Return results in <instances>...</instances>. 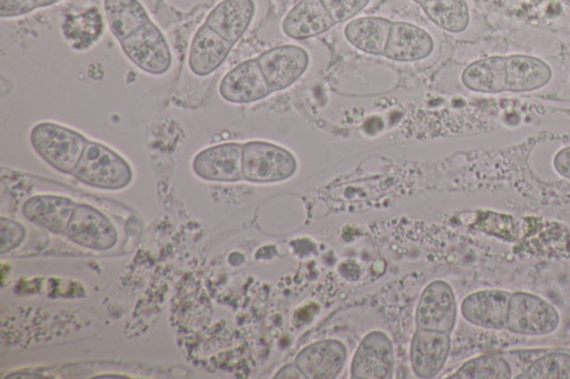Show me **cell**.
I'll use <instances>...</instances> for the list:
<instances>
[{
	"label": "cell",
	"instance_id": "6da1fadb",
	"mask_svg": "<svg viewBox=\"0 0 570 379\" xmlns=\"http://www.w3.org/2000/svg\"><path fill=\"white\" fill-rule=\"evenodd\" d=\"M30 142L37 154L51 168L72 174L89 140L66 126L41 121L32 127Z\"/></svg>",
	"mask_w": 570,
	"mask_h": 379
},
{
	"label": "cell",
	"instance_id": "7a4b0ae2",
	"mask_svg": "<svg viewBox=\"0 0 570 379\" xmlns=\"http://www.w3.org/2000/svg\"><path fill=\"white\" fill-rule=\"evenodd\" d=\"M72 176L92 188L119 190L130 184L134 172L130 164L116 151L89 140Z\"/></svg>",
	"mask_w": 570,
	"mask_h": 379
},
{
	"label": "cell",
	"instance_id": "3957f363",
	"mask_svg": "<svg viewBox=\"0 0 570 379\" xmlns=\"http://www.w3.org/2000/svg\"><path fill=\"white\" fill-rule=\"evenodd\" d=\"M297 169L295 157L285 148L266 141H248L242 149L243 179L272 183L291 178Z\"/></svg>",
	"mask_w": 570,
	"mask_h": 379
},
{
	"label": "cell",
	"instance_id": "277c9868",
	"mask_svg": "<svg viewBox=\"0 0 570 379\" xmlns=\"http://www.w3.org/2000/svg\"><path fill=\"white\" fill-rule=\"evenodd\" d=\"M119 44L126 58L148 74H166L173 66L169 42L153 20Z\"/></svg>",
	"mask_w": 570,
	"mask_h": 379
},
{
	"label": "cell",
	"instance_id": "5b68a950",
	"mask_svg": "<svg viewBox=\"0 0 570 379\" xmlns=\"http://www.w3.org/2000/svg\"><path fill=\"white\" fill-rule=\"evenodd\" d=\"M559 322L558 311L547 300L524 291L511 293L507 330L522 336H544L553 332Z\"/></svg>",
	"mask_w": 570,
	"mask_h": 379
},
{
	"label": "cell",
	"instance_id": "8992f818",
	"mask_svg": "<svg viewBox=\"0 0 570 379\" xmlns=\"http://www.w3.org/2000/svg\"><path fill=\"white\" fill-rule=\"evenodd\" d=\"M256 59L272 92L282 91L296 82L309 62L307 51L296 44L273 47Z\"/></svg>",
	"mask_w": 570,
	"mask_h": 379
},
{
	"label": "cell",
	"instance_id": "52a82bcc",
	"mask_svg": "<svg viewBox=\"0 0 570 379\" xmlns=\"http://www.w3.org/2000/svg\"><path fill=\"white\" fill-rule=\"evenodd\" d=\"M416 327L450 333L456 320V301L450 285L442 280L429 283L416 308Z\"/></svg>",
	"mask_w": 570,
	"mask_h": 379
},
{
	"label": "cell",
	"instance_id": "ba28073f",
	"mask_svg": "<svg viewBox=\"0 0 570 379\" xmlns=\"http://www.w3.org/2000/svg\"><path fill=\"white\" fill-rule=\"evenodd\" d=\"M66 233L75 243L95 250L110 249L117 241V231L111 221L86 203H77Z\"/></svg>",
	"mask_w": 570,
	"mask_h": 379
},
{
	"label": "cell",
	"instance_id": "9c48e42d",
	"mask_svg": "<svg viewBox=\"0 0 570 379\" xmlns=\"http://www.w3.org/2000/svg\"><path fill=\"white\" fill-rule=\"evenodd\" d=\"M243 144L224 142L200 150L193 159L191 168L200 179L216 182H235L243 179Z\"/></svg>",
	"mask_w": 570,
	"mask_h": 379
},
{
	"label": "cell",
	"instance_id": "30bf717a",
	"mask_svg": "<svg viewBox=\"0 0 570 379\" xmlns=\"http://www.w3.org/2000/svg\"><path fill=\"white\" fill-rule=\"evenodd\" d=\"M220 97L230 103H250L266 98L272 90L257 59L245 60L230 69L218 86Z\"/></svg>",
	"mask_w": 570,
	"mask_h": 379
},
{
	"label": "cell",
	"instance_id": "8fae6325",
	"mask_svg": "<svg viewBox=\"0 0 570 379\" xmlns=\"http://www.w3.org/2000/svg\"><path fill=\"white\" fill-rule=\"evenodd\" d=\"M393 371V348L381 331L367 333L360 342L351 365L354 379H387Z\"/></svg>",
	"mask_w": 570,
	"mask_h": 379
},
{
	"label": "cell",
	"instance_id": "7c38bea8",
	"mask_svg": "<svg viewBox=\"0 0 570 379\" xmlns=\"http://www.w3.org/2000/svg\"><path fill=\"white\" fill-rule=\"evenodd\" d=\"M256 11V0H220L210 9L204 23L235 44L252 26Z\"/></svg>",
	"mask_w": 570,
	"mask_h": 379
},
{
	"label": "cell",
	"instance_id": "4fadbf2b",
	"mask_svg": "<svg viewBox=\"0 0 570 379\" xmlns=\"http://www.w3.org/2000/svg\"><path fill=\"white\" fill-rule=\"evenodd\" d=\"M434 39L424 28L406 22L392 21L384 56L399 62H413L429 57Z\"/></svg>",
	"mask_w": 570,
	"mask_h": 379
},
{
	"label": "cell",
	"instance_id": "5bb4252c",
	"mask_svg": "<svg viewBox=\"0 0 570 379\" xmlns=\"http://www.w3.org/2000/svg\"><path fill=\"white\" fill-rule=\"evenodd\" d=\"M336 23L321 0H299L283 17L282 32L294 40L325 33Z\"/></svg>",
	"mask_w": 570,
	"mask_h": 379
},
{
	"label": "cell",
	"instance_id": "9a60e30c",
	"mask_svg": "<svg viewBox=\"0 0 570 379\" xmlns=\"http://www.w3.org/2000/svg\"><path fill=\"white\" fill-rule=\"evenodd\" d=\"M510 296V292L498 289L472 292L463 299L461 313L466 321L478 327L505 329Z\"/></svg>",
	"mask_w": 570,
	"mask_h": 379
},
{
	"label": "cell",
	"instance_id": "2e32d148",
	"mask_svg": "<svg viewBox=\"0 0 570 379\" xmlns=\"http://www.w3.org/2000/svg\"><path fill=\"white\" fill-rule=\"evenodd\" d=\"M345 360L344 345L335 339H326L302 349L295 363L305 378L333 379L342 370Z\"/></svg>",
	"mask_w": 570,
	"mask_h": 379
},
{
	"label": "cell",
	"instance_id": "e0dca14e",
	"mask_svg": "<svg viewBox=\"0 0 570 379\" xmlns=\"http://www.w3.org/2000/svg\"><path fill=\"white\" fill-rule=\"evenodd\" d=\"M233 46L203 23L190 41L189 70L197 77H207L214 73L227 59Z\"/></svg>",
	"mask_w": 570,
	"mask_h": 379
},
{
	"label": "cell",
	"instance_id": "ac0fdd59",
	"mask_svg": "<svg viewBox=\"0 0 570 379\" xmlns=\"http://www.w3.org/2000/svg\"><path fill=\"white\" fill-rule=\"evenodd\" d=\"M450 351V336L445 332L417 329L411 342V363L420 378L436 376Z\"/></svg>",
	"mask_w": 570,
	"mask_h": 379
},
{
	"label": "cell",
	"instance_id": "d6986e66",
	"mask_svg": "<svg viewBox=\"0 0 570 379\" xmlns=\"http://www.w3.org/2000/svg\"><path fill=\"white\" fill-rule=\"evenodd\" d=\"M77 203L68 197L38 195L27 199L22 213L33 225L53 233L66 232Z\"/></svg>",
	"mask_w": 570,
	"mask_h": 379
},
{
	"label": "cell",
	"instance_id": "ffe728a7",
	"mask_svg": "<svg viewBox=\"0 0 570 379\" xmlns=\"http://www.w3.org/2000/svg\"><path fill=\"white\" fill-rule=\"evenodd\" d=\"M392 20L379 16L355 17L343 27L345 40L355 49L373 56H384Z\"/></svg>",
	"mask_w": 570,
	"mask_h": 379
},
{
	"label": "cell",
	"instance_id": "44dd1931",
	"mask_svg": "<svg viewBox=\"0 0 570 379\" xmlns=\"http://www.w3.org/2000/svg\"><path fill=\"white\" fill-rule=\"evenodd\" d=\"M505 91L522 93L539 90L547 86L552 78L550 66L533 56L511 54L505 57Z\"/></svg>",
	"mask_w": 570,
	"mask_h": 379
},
{
	"label": "cell",
	"instance_id": "7402d4cb",
	"mask_svg": "<svg viewBox=\"0 0 570 379\" xmlns=\"http://www.w3.org/2000/svg\"><path fill=\"white\" fill-rule=\"evenodd\" d=\"M105 28L104 13L97 7L66 14L60 26L63 39L76 51L94 47L101 39Z\"/></svg>",
	"mask_w": 570,
	"mask_h": 379
},
{
	"label": "cell",
	"instance_id": "603a6c76",
	"mask_svg": "<svg viewBox=\"0 0 570 379\" xmlns=\"http://www.w3.org/2000/svg\"><path fill=\"white\" fill-rule=\"evenodd\" d=\"M102 8L106 24L118 42L151 20L140 0H104Z\"/></svg>",
	"mask_w": 570,
	"mask_h": 379
},
{
	"label": "cell",
	"instance_id": "cb8c5ba5",
	"mask_svg": "<svg viewBox=\"0 0 570 379\" xmlns=\"http://www.w3.org/2000/svg\"><path fill=\"white\" fill-rule=\"evenodd\" d=\"M462 83L471 91L499 93L505 91V57L491 56L470 63L462 72Z\"/></svg>",
	"mask_w": 570,
	"mask_h": 379
},
{
	"label": "cell",
	"instance_id": "d4e9b609",
	"mask_svg": "<svg viewBox=\"0 0 570 379\" xmlns=\"http://www.w3.org/2000/svg\"><path fill=\"white\" fill-rule=\"evenodd\" d=\"M421 8L434 26L449 33L465 31L471 21L466 0H425Z\"/></svg>",
	"mask_w": 570,
	"mask_h": 379
},
{
	"label": "cell",
	"instance_id": "484cf974",
	"mask_svg": "<svg viewBox=\"0 0 570 379\" xmlns=\"http://www.w3.org/2000/svg\"><path fill=\"white\" fill-rule=\"evenodd\" d=\"M450 378L460 379H509L512 378L510 362L500 355H484L462 365Z\"/></svg>",
	"mask_w": 570,
	"mask_h": 379
},
{
	"label": "cell",
	"instance_id": "4316f807",
	"mask_svg": "<svg viewBox=\"0 0 570 379\" xmlns=\"http://www.w3.org/2000/svg\"><path fill=\"white\" fill-rule=\"evenodd\" d=\"M517 378L570 379V355L556 351L538 356Z\"/></svg>",
	"mask_w": 570,
	"mask_h": 379
},
{
	"label": "cell",
	"instance_id": "83f0119b",
	"mask_svg": "<svg viewBox=\"0 0 570 379\" xmlns=\"http://www.w3.org/2000/svg\"><path fill=\"white\" fill-rule=\"evenodd\" d=\"M336 24L344 23L366 9L372 0H321Z\"/></svg>",
	"mask_w": 570,
	"mask_h": 379
},
{
	"label": "cell",
	"instance_id": "f1b7e54d",
	"mask_svg": "<svg viewBox=\"0 0 570 379\" xmlns=\"http://www.w3.org/2000/svg\"><path fill=\"white\" fill-rule=\"evenodd\" d=\"M23 238L24 229L20 223L1 218V253L19 246Z\"/></svg>",
	"mask_w": 570,
	"mask_h": 379
},
{
	"label": "cell",
	"instance_id": "f546056e",
	"mask_svg": "<svg viewBox=\"0 0 570 379\" xmlns=\"http://www.w3.org/2000/svg\"><path fill=\"white\" fill-rule=\"evenodd\" d=\"M39 9L35 0H0V17L16 19Z\"/></svg>",
	"mask_w": 570,
	"mask_h": 379
},
{
	"label": "cell",
	"instance_id": "4dcf8cb0",
	"mask_svg": "<svg viewBox=\"0 0 570 379\" xmlns=\"http://www.w3.org/2000/svg\"><path fill=\"white\" fill-rule=\"evenodd\" d=\"M554 170L570 180V146L559 150L553 158Z\"/></svg>",
	"mask_w": 570,
	"mask_h": 379
},
{
	"label": "cell",
	"instance_id": "1f68e13d",
	"mask_svg": "<svg viewBox=\"0 0 570 379\" xmlns=\"http://www.w3.org/2000/svg\"><path fill=\"white\" fill-rule=\"evenodd\" d=\"M275 378H305L296 363L284 366L276 375Z\"/></svg>",
	"mask_w": 570,
	"mask_h": 379
},
{
	"label": "cell",
	"instance_id": "d6a6232c",
	"mask_svg": "<svg viewBox=\"0 0 570 379\" xmlns=\"http://www.w3.org/2000/svg\"><path fill=\"white\" fill-rule=\"evenodd\" d=\"M62 0H35V2L37 3L38 8H48V7L58 4Z\"/></svg>",
	"mask_w": 570,
	"mask_h": 379
},
{
	"label": "cell",
	"instance_id": "836d02e7",
	"mask_svg": "<svg viewBox=\"0 0 570 379\" xmlns=\"http://www.w3.org/2000/svg\"><path fill=\"white\" fill-rule=\"evenodd\" d=\"M413 2H415L416 4L421 6L425 0H412Z\"/></svg>",
	"mask_w": 570,
	"mask_h": 379
}]
</instances>
